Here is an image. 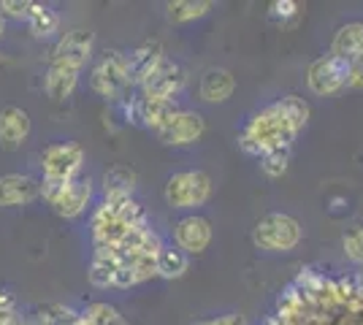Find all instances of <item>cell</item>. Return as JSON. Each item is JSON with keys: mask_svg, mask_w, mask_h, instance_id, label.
<instances>
[{"mask_svg": "<svg viewBox=\"0 0 363 325\" xmlns=\"http://www.w3.org/2000/svg\"><path fill=\"white\" fill-rule=\"evenodd\" d=\"M41 195V185L28 173L0 176V206H28Z\"/></svg>", "mask_w": 363, "mask_h": 325, "instance_id": "obj_16", "label": "cell"}, {"mask_svg": "<svg viewBox=\"0 0 363 325\" xmlns=\"http://www.w3.org/2000/svg\"><path fill=\"white\" fill-rule=\"evenodd\" d=\"M331 55L342 60H355L363 55V22H347L345 28H339L333 35Z\"/></svg>", "mask_w": 363, "mask_h": 325, "instance_id": "obj_21", "label": "cell"}, {"mask_svg": "<svg viewBox=\"0 0 363 325\" xmlns=\"http://www.w3.org/2000/svg\"><path fill=\"white\" fill-rule=\"evenodd\" d=\"M90 87L106 101H125L128 90L133 87L128 76V65H125V52L111 49L95 62L90 74Z\"/></svg>", "mask_w": 363, "mask_h": 325, "instance_id": "obj_6", "label": "cell"}, {"mask_svg": "<svg viewBox=\"0 0 363 325\" xmlns=\"http://www.w3.org/2000/svg\"><path fill=\"white\" fill-rule=\"evenodd\" d=\"M79 317H82L87 325H128L125 323V317H122L111 304H101V301H98V304H90V307H84V309L79 312Z\"/></svg>", "mask_w": 363, "mask_h": 325, "instance_id": "obj_25", "label": "cell"}, {"mask_svg": "<svg viewBox=\"0 0 363 325\" xmlns=\"http://www.w3.org/2000/svg\"><path fill=\"white\" fill-rule=\"evenodd\" d=\"M136 190V171L128 166H114L104 176V201H128Z\"/></svg>", "mask_w": 363, "mask_h": 325, "instance_id": "obj_20", "label": "cell"}, {"mask_svg": "<svg viewBox=\"0 0 363 325\" xmlns=\"http://www.w3.org/2000/svg\"><path fill=\"white\" fill-rule=\"evenodd\" d=\"M95 49V33L90 30H71L65 33L60 41L52 49V62L60 65H71V68H84L92 57Z\"/></svg>", "mask_w": 363, "mask_h": 325, "instance_id": "obj_11", "label": "cell"}, {"mask_svg": "<svg viewBox=\"0 0 363 325\" xmlns=\"http://www.w3.org/2000/svg\"><path fill=\"white\" fill-rule=\"evenodd\" d=\"M309 122V103L298 95H285L277 103L255 111L239 133V147L247 155H266L279 147H290Z\"/></svg>", "mask_w": 363, "mask_h": 325, "instance_id": "obj_2", "label": "cell"}, {"mask_svg": "<svg viewBox=\"0 0 363 325\" xmlns=\"http://www.w3.org/2000/svg\"><path fill=\"white\" fill-rule=\"evenodd\" d=\"M187 84V71L182 68L177 60H163L155 74H152L144 87H141V98H152V101H177Z\"/></svg>", "mask_w": 363, "mask_h": 325, "instance_id": "obj_10", "label": "cell"}, {"mask_svg": "<svg viewBox=\"0 0 363 325\" xmlns=\"http://www.w3.org/2000/svg\"><path fill=\"white\" fill-rule=\"evenodd\" d=\"M209 8H212L209 0H174L166 6V14L174 25H182V22H193V19L206 16Z\"/></svg>", "mask_w": 363, "mask_h": 325, "instance_id": "obj_24", "label": "cell"}, {"mask_svg": "<svg viewBox=\"0 0 363 325\" xmlns=\"http://www.w3.org/2000/svg\"><path fill=\"white\" fill-rule=\"evenodd\" d=\"M30 136V114L19 106L0 108V149L14 152Z\"/></svg>", "mask_w": 363, "mask_h": 325, "instance_id": "obj_15", "label": "cell"}, {"mask_svg": "<svg viewBox=\"0 0 363 325\" xmlns=\"http://www.w3.org/2000/svg\"><path fill=\"white\" fill-rule=\"evenodd\" d=\"M298 8H301V6H298L296 0H274L272 16L274 19H282V22H285V19H293V16L298 14Z\"/></svg>", "mask_w": 363, "mask_h": 325, "instance_id": "obj_29", "label": "cell"}, {"mask_svg": "<svg viewBox=\"0 0 363 325\" xmlns=\"http://www.w3.org/2000/svg\"><path fill=\"white\" fill-rule=\"evenodd\" d=\"M163 60H166V55H163V44L160 41H141L138 47L125 52V65H128L130 84L144 87V81L155 74V68Z\"/></svg>", "mask_w": 363, "mask_h": 325, "instance_id": "obj_12", "label": "cell"}, {"mask_svg": "<svg viewBox=\"0 0 363 325\" xmlns=\"http://www.w3.org/2000/svg\"><path fill=\"white\" fill-rule=\"evenodd\" d=\"M252 241L263 252H290L301 241V222L282 212H272L257 219L252 228Z\"/></svg>", "mask_w": 363, "mask_h": 325, "instance_id": "obj_4", "label": "cell"}, {"mask_svg": "<svg viewBox=\"0 0 363 325\" xmlns=\"http://www.w3.org/2000/svg\"><path fill=\"white\" fill-rule=\"evenodd\" d=\"M163 195L171 209H198L212 195V179L203 171H179L168 176Z\"/></svg>", "mask_w": 363, "mask_h": 325, "instance_id": "obj_7", "label": "cell"}, {"mask_svg": "<svg viewBox=\"0 0 363 325\" xmlns=\"http://www.w3.org/2000/svg\"><path fill=\"white\" fill-rule=\"evenodd\" d=\"M41 173L46 182H71L82 176L84 169V149L74 141H57L49 144L41 152Z\"/></svg>", "mask_w": 363, "mask_h": 325, "instance_id": "obj_8", "label": "cell"}, {"mask_svg": "<svg viewBox=\"0 0 363 325\" xmlns=\"http://www.w3.org/2000/svg\"><path fill=\"white\" fill-rule=\"evenodd\" d=\"M174 236H177V247H182L187 255H201L212 241V225L206 217L187 215L177 222Z\"/></svg>", "mask_w": 363, "mask_h": 325, "instance_id": "obj_14", "label": "cell"}, {"mask_svg": "<svg viewBox=\"0 0 363 325\" xmlns=\"http://www.w3.org/2000/svg\"><path fill=\"white\" fill-rule=\"evenodd\" d=\"M16 309V298L9 290H0V312H11Z\"/></svg>", "mask_w": 363, "mask_h": 325, "instance_id": "obj_33", "label": "cell"}, {"mask_svg": "<svg viewBox=\"0 0 363 325\" xmlns=\"http://www.w3.org/2000/svg\"><path fill=\"white\" fill-rule=\"evenodd\" d=\"M35 6L38 3H33V0H3L0 3V14L3 16H11V19H30V14L35 11Z\"/></svg>", "mask_w": 363, "mask_h": 325, "instance_id": "obj_28", "label": "cell"}, {"mask_svg": "<svg viewBox=\"0 0 363 325\" xmlns=\"http://www.w3.org/2000/svg\"><path fill=\"white\" fill-rule=\"evenodd\" d=\"M347 87H352V90H363V55L361 57H355V60H350Z\"/></svg>", "mask_w": 363, "mask_h": 325, "instance_id": "obj_31", "label": "cell"}, {"mask_svg": "<svg viewBox=\"0 0 363 325\" xmlns=\"http://www.w3.org/2000/svg\"><path fill=\"white\" fill-rule=\"evenodd\" d=\"M342 249L350 263L363 266V225H352L342 233Z\"/></svg>", "mask_w": 363, "mask_h": 325, "instance_id": "obj_27", "label": "cell"}, {"mask_svg": "<svg viewBox=\"0 0 363 325\" xmlns=\"http://www.w3.org/2000/svg\"><path fill=\"white\" fill-rule=\"evenodd\" d=\"M41 198H44L55 215L74 219L79 217L92 198V182L90 176H76L71 182H41Z\"/></svg>", "mask_w": 363, "mask_h": 325, "instance_id": "obj_5", "label": "cell"}, {"mask_svg": "<svg viewBox=\"0 0 363 325\" xmlns=\"http://www.w3.org/2000/svg\"><path fill=\"white\" fill-rule=\"evenodd\" d=\"M190 325H247V320H244V314H239V312H228V314H220V317L193 320Z\"/></svg>", "mask_w": 363, "mask_h": 325, "instance_id": "obj_30", "label": "cell"}, {"mask_svg": "<svg viewBox=\"0 0 363 325\" xmlns=\"http://www.w3.org/2000/svg\"><path fill=\"white\" fill-rule=\"evenodd\" d=\"M144 222H150V219H147L144 209L133 198H128V201H104L95 209L90 222L92 244H95V249L120 247L122 241Z\"/></svg>", "mask_w": 363, "mask_h": 325, "instance_id": "obj_3", "label": "cell"}, {"mask_svg": "<svg viewBox=\"0 0 363 325\" xmlns=\"http://www.w3.org/2000/svg\"><path fill=\"white\" fill-rule=\"evenodd\" d=\"M350 81V62L336 57V55H323L309 65L306 71V84L315 95H333L345 90Z\"/></svg>", "mask_w": 363, "mask_h": 325, "instance_id": "obj_9", "label": "cell"}, {"mask_svg": "<svg viewBox=\"0 0 363 325\" xmlns=\"http://www.w3.org/2000/svg\"><path fill=\"white\" fill-rule=\"evenodd\" d=\"M187 266H190V255L177 244H163L157 252V277L179 279L184 277Z\"/></svg>", "mask_w": 363, "mask_h": 325, "instance_id": "obj_22", "label": "cell"}, {"mask_svg": "<svg viewBox=\"0 0 363 325\" xmlns=\"http://www.w3.org/2000/svg\"><path fill=\"white\" fill-rule=\"evenodd\" d=\"M0 325H28V317H22L16 309L0 312Z\"/></svg>", "mask_w": 363, "mask_h": 325, "instance_id": "obj_32", "label": "cell"}, {"mask_svg": "<svg viewBox=\"0 0 363 325\" xmlns=\"http://www.w3.org/2000/svg\"><path fill=\"white\" fill-rule=\"evenodd\" d=\"M206 130V122L198 111H179L171 122L157 133V139L163 141L166 147H190L196 144Z\"/></svg>", "mask_w": 363, "mask_h": 325, "instance_id": "obj_13", "label": "cell"}, {"mask_svg": "<svg viewBox=\"0 0 363 325\" xmlns=\"http://www.w3.org/2000/svg\"><path fill=\"white\" fill-rule=\"evenodd\" d=\"M28 28H30V33L35 38H52L55 33L60 30V14L52 6L38 3L35 11L30 14V19H28Z\"/></svg>", "mask_w": 363, "mask_h": 325, "instance_id": "obj_23", "label": "cell"}, {"mask_svg": "<svg viewBox=\"0 0 363 325\" xmlns=\"http://www.w3.org/2000/svg\"><path fill=\"white\" fill-rule=\"evenodd\" d=\"M182 108L177 106V101H152V98H141L138 101V125L150 127L155 133H160Z\"/></svg>", "mask_w": 363, "mask_h": 325, "instance_id": "obj_17", "label": "cell"}, {"mask_svg": "<svg viewBox=\"0 0 363 325\" xmlns=\"http://www.w3.org/2000/svg\"><path fill=\"white\" fill-rule=\"evenodd\" d=\"M79 68H71V65H60V62H52L49 71L44 76V90L52 101H65L71 98L79 84Z\"/></svg>", "mask_w": 363, "mask_h": 325, "instance_id": "obj_18", "label": "cell"}, {"mask_svg": "<svg viewBox=\"0 0 363 325\" xmlns=\"http://www.w3.org/2000/svg\"><path fill=\"white\" fill-rule=\"evenodd\" d=\"M3 33H6V16L0 14V38H3Z\"/></svg>", "mask_w": 363, "mask_h": 325, "instance_id": "obj_34", "label": "cell"}, {"mask_svg": "<svg viewBox=\"0 0 363 325\" xmlns=\"http://www.w3.org/2000/svg\"><path fill=\"white\" fill-rule=\"evenodd\" d=\"M290 166V147H279V149H272V152H266V155H260V169L266 176H282Z\"/></svg>", "mask_w": 363, "mask_h": 325, "instance_id": "obj_26", "label": "cell"}, {"mask_svg": "<svg viewBox=\"0 0 363 325\" xmlns=\"http://www.w3.org/2000/svg\"><path fill=\"white\" fill-rule=\"evenodd\" d=\"M266 325H363V274L339 277L306 268L279 295Z\"/></svg>", "mask_w": 363, "mask_h": 325, "instance_id": "obj_1", "label": "cell"}, {"mask_svg": "<svg viewBox=\"0 0 363 325\" xmlns=\"http://www.w3.org/2000/svg\"><path fill=\"white\" fill-rule=\"evenodd\" d=\"M236 90V79L225 68H212L201 79V98L206 103H225Z\"/></svg>", "mask_w": 363, "mask_h": 325, "instance_id": "obj_19", "label": "cell"}]
</instances>
